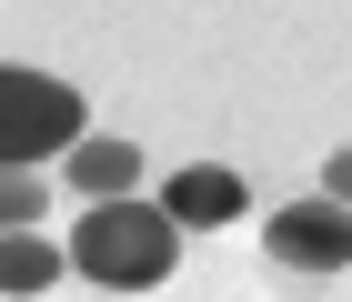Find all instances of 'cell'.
<instances>
[{"label": "cell", "instance_id": "1", "mask_svg": "<svg viewBox=\"0 0 352 302\" xmlns=\"http://www.w3.org/2000/svg\"><path fill=\"white\" fill-rule=\"evenodd\" d=\"M60 262L81 282H101V292H162L171 272H182V222L162 212V202H91L81 232L60 242Z\"/></svg>", "mask_w": 352, "mask_h": 302}, {"label": "cell", "instance_id": "2", "mask_svg": "<svg viewBox=\"0 0 352 302\" xmlns=\"http://www.w3.org/2000/svg\"><path fill=\"white\" fill-rule=\"evenodd\" d=\"M81 131H91V101H81L71 81L0 61V171H41V162H60Z\"/></svg>", "mask_w": 352, "mask_h": 302}, {"label": "cell", "instance_id": "3", "mask_svg": "<svg viewBox=\"0 0 352 302\" xmlns=\"http://www.w3.org/2000/svg\"><path fill=\"white\" fill-rule=\"evenodd\" d=\"M262 252H272V262H282V272H352V212H342V202H322V192H312V202H282V212H272L262 222Z\"/></svg>", "mask_w": 352, "mask_h": 302}, {"label": "cell", "instance_id": "4", "mask_svg": "<svg viewBox=\"0 0 352 302\" xmlns=\"http://www.w3.org/2000/svg\"><path fill=\"white\" fill-rule=\"evenodd\" d=\"M162 212L182 222V232H221V222L252 212V192H242V171H221V162H182L162 182Z\"/></svg>", "mask_w": 352, "mask_h": 302}, {"label": "cell", "instance_id": "5", "mask_svg": "<svg viewBox=\"0 0 352 302\" xmlns=\"http://www.w3.org/2000/svg\"><path fill=\"white\" fill-rule=\"evenodd\" d=\"M60 171H71V192H81V202H131V192H141V141L81 131L71 151H60Z\"/></svg>", "mask_w": 352, "mask_h": 302}, {"label": "cell", "instance_id": "6", "mask_svg": "<svg viewBox=\"0 0 352 302\" xmlns=\"http://www.w3.org/2000/svg\"><path fill=\"white\" fill-rule=\"evenodd\" d=\"M60 272H71V262H60L51 232H0V302H41Z\"/></svg>", "mask_w": 352, "mask_h": 302}, {"label": "cell", "instance_id": "7", "mask_svg": "<svg viewBox=\"0 0 352 302\" xmlns=\"http://www.w3.org/2000/svg\"><path fill=\"white\" fill-rule=\"evenodd\" d=\"M41 212H51V182L41 171H0V232H41Z\"/></svg>", "mask_w": 352, "mask_h": 302}, {"label": "cell", "instance_id": "8", "mask_svg": "<svg viewBox=\"0 0 352 302\" xmlns=\"http://www.w3.org/2000/svg\"><path fill=\"white\" fill-rule=\"evenodd\" d=\"M322 202H342V212H352V151H332V162H322Z\"/></svg>", "mask_w": 352, "mask_h": 302}]
</instances>
